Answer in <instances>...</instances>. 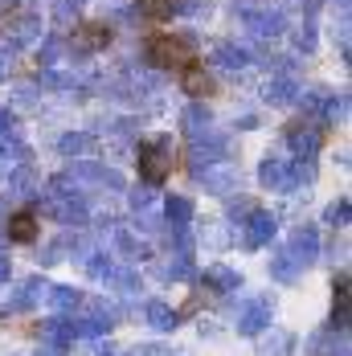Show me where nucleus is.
Masks as SVG:
<instances>
[{"label":"nucleus","instance_id":"nucleus-1","mask_svg":"<svg viewBox=\"0 0 352 356\" xmlns=\"http://www.w3.org/2000/svg\"><path fill=\"white\" fill-rule=\"evenodd\" d=\"M193 54H197V41L189 33H156L147 41V62L160 66V70H173V66H193Z\"/></svg>","mask_w":352,"mask_h":356},{"label":"nucleus","instance_id":"nucleus-2","mask_svg":"<svg viewBox=\"0 0 352 356\" xmlns=\"http://www.w3.org/2000/svg\"><path fill=\"white\" fill-rule=\"evenodd\" d=\"M173 172V140L156 136V140L140 143V177L143 184H164Z\"/></svg>","mask_w":352,"mask_h":356},{"label":"nucleus","instance_id":"nucleus-3","mask_svg":"<svg viewBox=\"0 0 352 356\" xmlns=\"http://www.w3.org/2000/svg\"><path fill=\"white\" fill-rule=\"evenodd\" d=\"M234 312H238V332L242 336H262L266 327H271V320H275V303L266 299V295H250V299H234L230 303Z\"/></svg>","mask_w":352,"mask_h":356},{"label":"nucleus","instance_id":"nucleus-4","mask_svg":"<svg viewBox=\"0 0 352 356\" xmlns=\"http://www.w3.org/2000/svg\"><path fill=\"white\" fill-rule=\"evenodd\" d=\"M41 209L54 217V221H62L66 229L82 225V221L90 217V205H86V197H45V201H41Z\"/></svg>","mask_w":352,"mask_h":356},{"label":"nucleus","instance_id":"nucleus-5","mask_svg":"<svg viewBox=\"0 0 352 356\" xmlns=\"http://www.w3.org/2000/svg\"><path fill=\"white\" fill-rule=\"evenodd\" d=\"M238 229H246V234H242V246L258 250V246H266V242H275V234H279V217L266 213V209H254V213L246 217V225H238Z\"/></svg>","mask_w":352,"mask_h":356},{"label":"nucleus","instance_id":"nucleus-6","mask_svg":"<svg viewBox=\"0 0 352 356\" xmlns=\"http://www.w3.org/2000/svg\"><path fill=\"white\" fill-rule=\"evenodd\" d=\"M106 41H111V25L106 21H86V25H78L66 37V49L70 54H95V49H103Z\"/></svg>","mask_w":352,"mask_h":356},{"label":"nucleus","instance_id":"nucleus-7","mask_svg":"<svg viewBox=\"0 0 352 356\" xmlns=\"http://www.w3.org/2000/svg\"><path fill=\"white\" fill-rule=\"evenodd\" d=\"M45 291H49V283H45L41 275L21 279V283L13 286V295H8V312H33L37 303L45 299Z\"/></svg>","mask_w":352,"mask_h":356},{"label":"nucleus","instance_id":"nucleus-8","mask_svg":"<svg viewBox=\"0 0 352 356\" xmlns=\"http://www.w3.org/2000/svg\"><path fill=\"white\" fill-rule=\"evenodd\" d=\"M282 250H287L299 266H312V262L319 258V234L312 229V225H303V229H295V234H291V242H287Z\"/></svg>","mask_w":352,"mask_h":356},{"label":"nucleus","instance_id":"nucleus-9","mask_svg":"<svg viewBox=\"0 0 352 356\" xmlns=\"http://www.w3.org/2000/svg\"><path fill=\"white\" fill-rule=\"evenodd\" d=\"M82 299H86V295H82L78 286H49V291H45V303H49L54 316H78V312H82Z\"/></svg>","mask_w":352,"mask_h":356},{"label":"nucleus","instance_id":"nucleus-10","mask_svg":"<svg viewBox=\"0 0 352 356\" xmlns=\"http://www.w3.org/2000/svg\"><path fill=\"white\" fill-rule=\"evenodd\" d=\"M41 344L45 348H54V353H62V348H70L74 344V336H70V320L66 316H49V320L41 323Z\"/></svg>","mask_w":352,"mask_h":356},{"label":"nucleus","instance_id":"nucleus-11","mask_svg":"<svg viewBox=\"0 0 352 356\" xmlns=\"http://www.w3.org/2000/svg\"><path fill=\"white\" fill-rule=\"evenodd\" d=\"M205 283L213 286V295H234L242 286V275L225 262H213V266H205Z\"/></svg>","mask_w":352,"mask_h":356},{"label":"nucleus","instance_id":"nucleus-12","mask_svg":"<svg viewBox=\"0 0 352 356\" xmlns=\"http://www.w3.org/2000/svg\"><path fill=\"white\" fill-rule=\"evenodd\" d=\"M4 229H8V242H37V213L33 209H25V213H13L4 221Z\"/></svg>","mask_w":352,"mask_h":356},{"label":"nucleus","instance_id":"nucleus-13","mask_svg":"<svg viewBox=\"0 0 352 356\" xmlns=\"http://www.w3.org/2000/svg\"><path fill=\"white\" fill-rule=\"evenodd\" d=\"M266 270H271V279H275V283H299V275H303V266H299L287 250H275V254H271Z\"/></svg>","mask_w":352,"mask_h":356},{"label":"nucleus","instance_id":"nucleus-14","mask_svg":"<svg viewBox=\"0 0 352 356\" xmlns=\"http://www.w3.org/2000/svg\"><path fill=\"white\" fill-rule=\"evenodd\" d=\"M258 180H262L266 188H291V164L279 160V156H266L262 168H258Z\"/></svg>","mask_w":352,"mask_h":356},{"label":"nucleus","instance_id":"nucleus-15","mask_svg":"<svg viewBox=\"0 0 352 356\" xmlns=\"http://www.w3.org/2000/svg\"><path fill=\"white\" fill-rule=\"evenodd\" d=\"M143 320L152 323L156 332H173V327H176V320H180V316H176V312H173V307H168V303H164V299H152V303L143 307Z\"/></svg>","mask_w":352,"mask_h":356},{"label":"nucleus","instance_id":"nucleus-16","mask_svg":"<svg viewBox=\"0 0 352 356\" xmlns=\"http://www.w3.org/2000/svg\"><path fill=\"white\" fill-rule=\"evenodd\" d=\"M291 147H295V156L299 160H316V152H319V131H307V127H291Z\"/></svg>","mask_w":352,"mask_h":356},{"label":"nucleus","instance_id":"nucleus-17","mask_svg":"<svg viewBox=\"0 0 352 356\" xmlns=\"http://www.w3.org/2000/svg\"><path fill=\"white\" fill-rule=\"evenodd\" d=\"M246 21H250V33L254 37H279L282 33V13H266L262 8V13H250Z\"/></svg>","mask_w":352,"mask_h":356},{"label":"nucleus","instance_id":"nucleus-18","mask_svg":"<svg viewBox=\"0 0 352 356\" xmlns=\"http://www.w3.org/2000/svg\"><path fill=\"white\" fill-rule=\"evenodd\" d=\"M295 95H299V82H295L291 74H279V78H275V82L266 86V99H271L275 107H287V103H291Z\"/></svg>","mask_w":352,"mask_h":356},{"label":"nucleus","instance_id":"nucleus-19","mask_svg":"<svg viewBox=\"0 0 352 356\" xmlns=\"http://www.w3.org/2000/svg\"><path fill=\"white\" fill-rule=\"evenodd\" d=\"M250 62L246 49H238V45H217L213 49V66H221V70H242Z\"/></svg>","mask_w":352,"mask_h":356},{"label":"nucleus","instance_id":"nucleus-20","mask_svg":"<svg viewBox=\"0 0 352 356\" xmlns=\"http://www.w3.org/2000/svg\"><path fill=\"white\" fill-rule=\"evenodd\" d=\"M115 250H119L127 262H140V258H147V246H140V238H136L131 229H115Z\"/></svg>","mask_w":352,"mask_h":356},{"label":"nucleus","instance_id":"nucleus-21","mask_svg":"<svg viewBox=\"0 0 352 356\" xmlns=\"http://www.w3.org/2000/svg\"><path fill=\"white\" fill-rule=\"evenodd\" d=\"M164 217H168V225H189V221H193V201L173 193V197L164 201Z\"/></svg>","mask_w":352,"mask_h":356},{"label":"nucleus","instance_id":"nucleus-22","mask_svg":"<svg viewBox=\"0 0 352 356\" xmlns=\"http://www.w3.org/2000/svg\"><path fill=\"white\" fill-rule=\"evenodd\" d=\"M184 90H189L193 99H205V95L213 90L209 74L201 70V66H184Z\"/></svg>","mask_w":352,"mask_h":356},{"label":"nucleus","instance_id":"nucleus-23","mask_svg":"<svg viewBox=\"0 0 352 356\" xmlns=\"http://www.w3.org/2000/svg\"><path fill=\"white\" fill-rule=\"evenodd\" d=\"M136 8H140V17H147V21H168L176 13V0H136Z\"/></svg>","mask_w":352,"mask_h":356},{"label":"nucleus","instance_id":"nucleus-24","mask_svg":"<svg viewBox=\"0 0 352 356\" xmlns=\"http://www.w3.org/2000/svg\"><path fill=\"white\" fill-rule=\"evenodd\" d=\"M184 131L197 140V136H205L209 131V111L201 107V103H193V107L184 111Z\"/></svg>","mask_w":352,"mask_h":356},{"label":"nucleus","instance_id":"nucleus-25","mask_svg":"<svg viewBox=\"0 0 352 356\" xmlns=\"http://www.w3.org/2000/svg\"><path fill=\"white\" fill-rule=\"evenodd\" d=\"M4 29L17 37V41H33V37L41 33V21H37L33 13H29V17H13V21H8Z\"/></svg>","mask_w":352,"mask_h":356},{"label":"nucleus","instance_id":"nucleus-26","mask_svg":"<svg viewBox=\"0 0 352 356\" xmlns=\"http://www.w3.org/2000/svg\"><path fill=\"white\" fill-rule=\"evenodd\" d=\"M266 332H271V336L262 340V356H287V353H291V344H295V340H291L282 327H266Z\"/></svg>","mask_w":352,"mask_h":356},{"label":"nucleus","instance_id":"nucleus-27","mask_svg":"<svg viewBox=\"0 0 352 356\" xmlns=\"http://www.w3.org/2000/svg\"><path fill=\"white\" fill-rule=\"evenodd\" d=\"M62 54H66V41H62V37H45V45L37 49V62H41L45 70H54Z\"/></svg>","mask_w":352,"mask_h":356},{"label":"nucleus","instance_id":"nucleus-28","mask_svg":"<svg viewBox=\"0 0 352 356\" xmlns=\"http://www.w3.org/2000/svg\"><path fill=\"white\" fill-rule=\"evenodd\" d=\"M127 201H131V209H136V213H147V209H152V201H156V184H140V188H131V197H127Z\"/></svg>","mask_w":352,"mask_h":356},{"label":"nucleus","instance_id":"nucleus-29","mask_svg":"<svg viewBox=\"0 0 352 356\" xmlns=\"http://www.w3.org/2000/svg\"><path fill=\"white\" fill-rule=\"evenodd\" d=\"M62 156H82L86 147H90V136H82V131H70V136H62Z\"/></svg>","mask_w":352,"mask_h":356},{"label":"nucleus","instance_id":"nucleus-30","mask_svg":"<svg viewBox=\"0 0 352 356\" xmlns=\"http://www.w3.org/2000/svg\"><path fill=\"white\" fill-rule=\"evenodd\" d=\"M225 213L230 217H250L254 205H250V197H242V193H230V197H225Z\"/></svg>","mask_w":352,"mask_h":356},{"label":"nucleus","instance_id":"nucleus-31","mask_svg":"<svg viewBox=\"0 0 352 356\" xmlns=\"http://www.w3.org/2000/svg\"><path fill=\"white\" fill-rule=\"evenodd\" d=\"M328 225H340V229L349 225V197H340V201L328 209Z\"/></svg>","mask_w":352,"mask_h":356},{"label":"nucleus","instance_id":"nucleus-32","mask_svg":"<svg viewBox=\"0 0 352 356\" xmlns=\"http://www.w3.org/2000/svg\"><path fill=\"white\" fill-rule=\"evenodd\" d=\"M332 291H336V307H340V312H349V275H344V270L336 275Z\"/></svg>","mask_w":352,"mask_h":356},{"label":"nucleus","instance_id":"nucleus-33","mask_svg":"<svg viewBox=\"0 0 352 356\" xmlns=\"http://www.w3.org/2000/svg\"><path fill=\"white\" fill-rule=\"evenodd\" d=\"M295 41H299V49H303V54H307V49H316V25H303Z\"/></svg>","mask_w":352,"mask_h":356},{"label":"nucleus","instance_id":"nucleus-34","mask_svg":"<svg viewBox=\"0 0 352 356\" xmlns=\"http://www.w3.org/2000/svg\"><path fill=\"white\" fill-rule=\"evenodd\" d=\"M131 356H173L164 344H140V348H131Z\"/></svg>","mask_w":352,"mask_h":356},{"label":"nucleus","instance_id":"nucleus-35","mask_svg":"<svg viewBox=\"0 0 352 356\" xmlns=\"http://www.w3.org/2000/svg\"><path fill=\"white\" fill-rule=\"evenodd\" d=\"M176 13H189V17H201V13H205V4H201V0H184V4H176Z\"/></svg>","mask_w":352,"mask_h":356},{"label":"nucleus","instance_id":"nucleus-36","mask_svg":"<svg viewBox=\"0 0 352 356\" xmlns=\"http://www.w3.org/2000/svg\"><path fill=\"white\" fill-rule=\"evenodd\" d=\"M17 17V0H0V25H8Z\"/></svg>","mask_w":352,"mask_h":356},{"label":"nucleus","instance_id":"nucleus-37","mask_svg":"<svg viewBox=\"0 0 352 356\" xmlns=\"http://www.w3.org/2000/svg\"><path fill=\"white\" fill-rule=\"evenodd\" d=\"M54 17H58V21L66 25V21L74 17V4H70V0H58V8H54Z\"/></svg>","mask_w":352,"mask_h":356},{"label":"nucleus","instance_id":"nucleus-38","mask_svg":"<svg viewBox=\"0 0 352 356\" xmlns=\"http://www.w3.org/2000/svg\"><path fill=\"white\" fill-rule=\"evenodd\" d=\"M13 54H17L13 45H0V74H4L8 66H13Z\"/></svg>","mask_w":352,"mask_h":356},{"label":"nucleus","instance_id":"nucleus-39","mask_svg":"<svg viewBox=\"0 0 352 356\" xmlns=\"http://www.w3.org/2000/svg\"><path fill=\"white\" fill-rule=\"evenodd\" d=\"M8 262H13L8 250H0V283H8Z\"/></svg>","mask_w":352,"mask_h":356},{"label":"nucleus","instance_id":"nucleus-40","mask_svg":"<svg viewBox=\"0 0 352 356\" xmlns=\"http://www.w3.org/2000/svg\"><path fill=\"white\" fill-rule=\"evenodd\" d=\"M37 356H62V353H54V348H41V353H37Z\"/></svg>","mask_w":352,"mask_h":356},{"label":"nucleus","instance_id":"nucleus-41","mask_svg":"<svg viewBox=\"0 0 352 356\" xmlns=\"http://www.w3.org/2000/svg\"><path fill=\"white\" fill-rule=\"evenodd\" d=\"M111 4H127V0H111Z\"/></svg>","mask_w":352,"mask_h":356},{"label":"nucleus","instance_id":"nucleus-42","mask_svg":"<svg viewBox=\"0 0 352 356\" xmlns=\"http://www.w3.org/2000/svg\"><path fill=\"white\" fill-rule=\"evenodd\" d=\"M70 4H82V0H70Z\"/></svg>","mask_w":352,"mask_h":356}]
</instances>
